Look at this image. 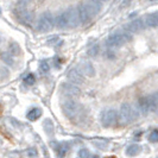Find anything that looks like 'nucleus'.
<instances>
[{
    "instance_id": "1",
    "label": "nucleus",
    "mask_w": 158,
    "mask_h": 158,
    "mask_svg": "<svg viewBox=\"0 0 158 158\" xmlns=\"http://www.w3.org/2000/svg\"><path fill=\"white\" fill-rule=\"evenodd\" d=\"M55 26V18L51 12H44L37 22V30L40 32H49Z\"/></svg>"
},
{
    "instance_id": "2",
    "label": "nucleus",
    "mask_w": 158,
    "mask_h": 158,
    "mask_svg": "<svg viewBox=\"0 0 158 158\" xmlns=\"http://www.w3.org/2000/svg\"><path fill=\"white\" fill-rule=\"evenodd\" d=\"M135 119V111L132 108V106L130 103H123L120 107V112H119V121L123 125H126L132 123Z\"/></svg>"
},
{
    "instance_id": "3",
    "label": "nucleus",
    "mask_w": 158,
    "mask_h": 158,
    "mask_svg": "<svg viewBox=\"0 0 158 158\" xmlns=\"http://www.w3.org/2000/svg\"><path fill=\"white\" fill-rule=\"evenodd\" d=\"M63 13L64 18H65V23H67V27H77L79 26L81 23V19H80L77 7L68 8Z\"/></svg>"
},
{
    "instance_id": "4",
    "label": "nucleus",
    "mask_w": 158,
    "mask_h": 158,
    "mask_svg": "<svg viewBox=\"0 0 158 158\" xmlns=\"http://www.w3.org/2000/svg\"><path fill=\"white\" fill-rule=\"evenodd\" d=\"M62 110L65 117H68L69 119H74L80 113V105L76 101L69 99L62 103Z\"/></svg>"
},
{
    "instance_id": "5",
    "label": "nucleus",
    "mask_w": 158,
    "mask_h": 158,
    "mask_svg": "<svg viewBox=\"0 0 158 158\" xmlns=\"http://www.w3.org/2000/svg\"><path fill=\"white\" fill-rule=\"evenodd\" d=\"M119 114L115 110H105L101 113V124L105 127L113 126L118 123Z\"/></svg>"
},
{
    "instance_id": "6",
    "label": "nucleus",
    "mask_w": 158,
    "mask_h": 158,
    "mask_svg": "<svg viewBox=\"0 0 158 158\" xmlns=\"http://www.w3.org/2000/svg\"><path fill=\"white\" fill-rule=\"evenodd\" d=\"M128 40L130 37L126 33H113L106 40V45L110 48H118L124 45Z\"/></svg>"
},
{
    "instance_id": "7",
    "label": "nucleus",
    "mask_w": 158,
    "mask_h": 158,
    "mask_svg": "<svg viewBox=\"0 0 158 158\" xmlns=\"http://www.w3.org/2000/svg\"><path fill=\"white\" fill-rule=\"evenodd\" d=\"M157 105L155 103L152 96L149 95V96H144L142 99L138 100V107L139 110L143 112V113H148V112H151Z\"/></svg>"
},
{
    "instance_id": "8",
    "label": "nucleus",
    "mask_w": 158,
    "mask_h": 158,
    "mask_svg": "<svg viewBox=\"0 0 158 158\" xmlns=\"http://www.w3.org/2000/svg\"><path fill=\"white\" fill-rule=\"evenodd\" d=\"M61 90H62V93H63L64 95L70 96V98L79 96L80 93H81L80 88L77 87L76 85L71 83V82H65V83H63V85H62V87H61Z\"/></svg>"
},
{
    "instance_id": "9",
    "label": "nucleus",
    "mask_w": 158,
    "mask_h": 158,
    "mask_svg": "<svg viewBox=\"0 0 158 158\" xmlns=\"http://www.w3.org/2000/svg\"><path fill=\"white\" fill-rule=\"evenodd\" d=\"M85 6L87 8L88 13L90 15V17L96 16L101 11V2L99 0H87L85 2Z\"/></svg>"
},
{
    "instance_id": "10",
    "label": "nucleus",
    "mask_w": 158,
    "mask_h": 158,
    "mask_svg": "<svg viewBox=\"0 0 158 158\" xmlns=\"http://www.w3.org/2000/svg\"><path fill=\"white\" fill-rule=\"evenodd\" d=\"M79 70L81 71L82 75H86L89 77H93L95 75V68L94 65L88 62V61H81L79 64Z\"/></svg>"
},
{
    "instance_id": "11",
    "label": "nucleus",
    "mask_w": 158,
    "mask_h": 158,
    "mask_svg": "<svg viewBox=\"0 0 158 158\" xmlns=\"http://www.w3.org/2000/svg\"><path fill=\"white\" fill-rule=\"evenodd\" d=\"M67 77L74 85H82L85 82V77H83V75L81 74V71L79 69H71V70H69L68 74H67Z\"/></svg>"
},
{
    "instance_id": "12",
    "label": "nucleus",
    "mask_w": 158,
    "mask_h": 158,
    "mask_svg": "<svg viewBox=\"0 0 158 158\" xmlns=\"http://www.w3.org/2000/svg\"><path fill=\"white\" fill-rule=\"evenodd\" d=\"M144 26L145 25H144V20L143 19H135V20L131 22L130 24H127L126 29L127 31L130 32H139L144 29Z\"/></svg>"
},
{
    "instance_id": "13",
    "label": "nucleus",
    "mask_w": 158,
    "mask_h": 158,
    "mask_svg": "<svg viewBox=\"0 0 158 158\" xmlns=\"http://www.w3.org/2000/svg\"><path fill=\"white\" fill-rule=\"evenodd\" d=\"M77 11H79V16H80V19H81V23L82 24H86L88 23L89 20H90V15L88 13L87 8L85 6V4H81L77 6Z\"/></svg>"
},
{
    "instance_id": "14",
    "label": "nucleus",
    "mask_w": 158,
    "mask_h": 158,
    "mask_svg": "<svg viewBox=\"0 0 158 158\" xmlns=\"http://www.w3.org/2000/svg\"><path fill=\"white\" fill-rule=\"evenodd\" d=\"M145 24L150 27H157L158 26V12L150 13L145 17Z\"/></svg>"
},
{
    "instance_id": "15",
    "label": "nucleus",
    "mask_w": 158,
    "mask_h": 158,
    "mask_svg": "<svg viewBox=\"0 0 158 158\" xmlns=\"http://www.w3.org/2000/svg\"><path fill=\"white\" fill-rule=\"evenodd\" d=\"M55 25L58 29H67V23H65V18H64V13H60L58 16L55 18Z\"/></svg>"
},
{
    "instance_id": "16",
    "label": "nucleus",
    "mask_w": 158,
    "mask_h": 158,
    "mask_svg": "<svg viewBox=\"0 0 158 158\" xmlns=\"http://www.w3.org/2000/svg\"><path fill=\"white\" fill-rule=\"evenodd\" d=\"M140 149H142V148H140L139 145H137V144L130 145L126 150V155L130 156V157H135V156H137V155L140 152Z\"/></svg>"
},
{
    "instance_id": "17",
    "label": "nucleus",
    "mask_w": 158,
    "mask_h": 158,
    "mask_svg": "<svg viewBox=\"0 0 158 158\" xmlns=\"http://www.w3.org/2000/svg\"><path fill=\"white\" fill-rule=\"evenodd\" d=\"M43 126H44V130L49 135H54V124L50 119H45L44 123H43Z\"/></svg>"
},
{
    "instance_id": "18",
    "label": "nucleus",
    "mask_w": 158,
    "mask_h": 158,
    "mask_svg": "<svg viewBox=\"0 0 158 158\" xmlns=\"http://www.w3.org/2000/svg\"><path fill=\"white\" fill-rule=\"evenodd\" d=\"M40 115H42V111H40V108H33V110H31V111L27 113L26 117H27L29 120H37Z\"/></svg>"
},
{
    "instance_id": "19",
    "label": "nucleus",
    "mask_w": 158,
    "mask_h": 158,
    "mask_svg": "<svg viewBox=\"0 0 158 158\" xmlns=\"http://www.w3.org/2000/svg\"><path fill=\"white\" fill-rule=\"evenodd\" d=\"M99 51H100V48L98 44H94V45H92V47L89 48V50H88V55L92 56V57H95V56L99 54Z\"/></svg>"
},
{
    "instance_id": "20",
    "label": "nucleus",
    "mask_w": 158,
    "mask_h": 158,
    "mask_svg": "<svg viewBox=\"0 0 158 158\" xmlns=\"http://www.w3.org/2000/svg\"><path fill=\"white\" fill-rule=\"evenodd\" d=\"M2 60H4V62H6V63L10 64V65L13 64V57H12V54H8V52L4 54V55H2Z\"/></svg>"
},
{
    "instance_id": "21",
    "label": "nucleus",
    "mask_w": 158,
    "mask_h": 158,
    "mask_svg": "<svg viewBox=\"0 0 158 158\" xmlns=\"http://www.w3.org/2000/svg\"><path fill=\"white\" fill-rule=\"evenodd\" d=\"M79 157L80 158H90V153L87 149H81L79 151Z\"/></svg>"
},
{
    "instance_id": "22",
    "label": "nucleus",
    "mask_w": 158,
    "mask_h": 158,
    "mask_svg": "<svg viewBox=\"0 0 158 158\" xmlns=\"http://www.w3.org/2000/svg\"><path fill=\"white\" fill-rule=\"evenodd\" d=\"M149 139H150V142L152 143H157L158 142V131H152L150 133V135H149Z\"/></svg>"
},
{
    "instance_id": "23",
    "label": "nucleus",
    "mask_w": 158,
    "mask_h": 158,
    "mask_svg": "<svg viewBox=\"0 0 158 158\" xmlns=\"http://www.w3.org/2000/svg\"><path fill=\"white\" fill-rule=\"evenodd\" d=\"M40 70H42V73H48L49 71V64L47 62H42L40 63Z\"/></svg>"
},
{
    "instance_id": "24",
    "label": "nucleus",
    "mask_w": 158,
    "mask_h": 158,
    "mask_svg": "<svg viewBox=\"0 0 158 158\" xmlns=\"http://www.w3.org/2000/svg\"><path fill=\"white\" fill-rule=\"evenodd\" d=\"M25 82H26L27 85H33V82H35V77H33L32 75H29V76H26V77H25Z\"/></svg>"
},
{
    "instance_id": "25",
    "label": "nucleus",
    "mask_w": 158,
    "mask_h": 158,
    "mask_svg": "<svg viewBox=\"0 0 158 158\" xmlns=\"http://www.w3.org/2000/svg\"><path fill=\"white\" fill-rule=\"evenodd\" d=\"M10 49H11L12 51H16L17 55L19 54V48H18V45H17V44H13V43H12V45L10 47Z\"/></svg>"
},
{
    "instance_id": "26",
    "label": "nucleus",
    "mask_w": 158,
    "mask_h": 158,
    "mask_svg": "<svg viewBox=\"0 0 158 158\" xmlns=\"http://www.w3.org/2000/svg\"><path fill=\"white\" fill-rule=\"evenodd\" d=\"M151 96H152V99H153V101H155V103L158 106V92H156V93H153V94H151Z\"/></svg>"
},
{
    "instance_id": "27",
    "label": "nucleus",
    "mask_w": 158,
    "mask_h": 158,
    "mask_svg": "<svg viewBox=\"0 0 158 158\" xmlns=\"http://www.w3.org/2000/svg\"><path fill=\"white\" fill-rule=\"evenodd\" d=\"M29 156H30V157H31V156L36 157V156H37V151L35 150V149H33V150H29Z\"/></svg>"
},
{
    "instance_id": "28",
    "label": "nucleus",
    "mask_w": 158,
    "mask_h": 158,
    "mask_svg": "<svg viewBox=\"0 0 158 158\" xmlns=\"http://www.w3.org/2000/svg\"><path fill=\"white\" fill-rule=\"evenodd\" d=\"M99 1H106V0H99Z\"/></svg>"
},
{
    "instance_id": "29",
    "label": "nucleus",
    "mask_w": 158,
    "mask_h": 158,
    "mask_svg": "<svg viewBox=\"0 0 158 158\" xmlns=\"http://www.w3.org/2000/svg\"><path fill=\"white\" fill-rule=\"evenodd\" d=\"M0 145H1V140H0Z\"/></svg>"
},
{
    "instance_id": "30",
    "label": "nucleus",
    "mask_w": 158,
    "mask_h": 158,
    "mask_svg": "<svg viewBox=\"0 0 158 158\" xmlns=\"http://www.w3.org/2000/svg\"><path fill=\"white\" fill-rule=\"evenodd\" d=\"M151 1H153V0H151Z\"/></svg>"
},
{
    "instance_id": "31",
    "label": "nucleus",
    "mask_w": 158,
    "mask_h": 158,
    "mask_svg": "<svg viewBox=\"0 0 158 158\" xmlns=\"http://www.w3.org/2000/svg\"><path fill=\"white\" fill-rule=\"evenodd\" d=\"M0 12H1V11H0Z\"/></svg>"
}]
</instances>
